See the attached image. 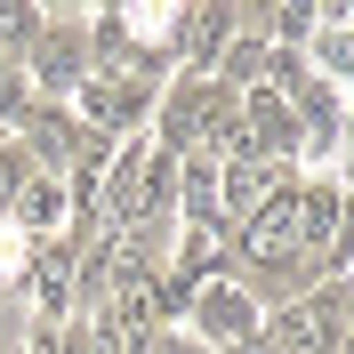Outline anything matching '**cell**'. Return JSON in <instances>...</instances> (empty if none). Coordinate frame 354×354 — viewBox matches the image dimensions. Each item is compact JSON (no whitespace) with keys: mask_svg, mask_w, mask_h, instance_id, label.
<instances>
[{"mask_svg":"<svg viewBox=\"0 0 354 354\" xmlns=\"http://www.w3.org/2000/svg\"><path fill=\"white\" fill-rule=\"evenodd\" d=\"M306 145V129H298V113L274 97L266 81H250L242 88V153H266V161H290Z\"/></svg>","mask_w":354,"mask_h":354,"instance_id":"cell-4","label":"cell"},{"mask_svg":"<svg viewBox=\"0 0 354 354\" xmlns=\"http://www.w3.org/2000/svg\"><path fill=\"white\" fill-rule=\"evenodd\" d=\"M234 32H242V8H234V0H194V8L177 17V57H185V73H209Z\"/></svg>","mask_w":354,"mask_h":354,"instance_id":"cell-5","label":"cell"},{"mask_svg":"<svg viewBox=\"0 0 354 354\" xmlns=\"http://www.w3.org/2000/svg\"><path fill=\"white\" fill-rule=\"evenodd\" d=\"M185 314H194V338H201L209 354H234L242 338H258V298H250L234 274H209V282H194Z\"/></svg>","mask_w":354,"mask_h":354,"instance_id":"cell-2","label":"cell"},{"mask_svg":"<svg viewBox=\"0 0 354 354\" xmlns=\"http://www.w3.org/2000/svg\"><path fill=\"white\" fill-rule=\"evenodd\" d=\"M41 105L32 97V81H24V65L17 57H0V129H24V113Z\"/></svg>","mask_w":354,"mask_h":354,"instance_id":"cell-9","label":"cell"},{"mask_svg":"<svg viewBox=\"0 0 354 354\" xmlns=\"http://www.w3.org/2000/svg\"><path fill=\"white\" fill-rule=\"evenodd\" d=\"M266 48H274V41H266L258 24H242V32H234V41L218 48V65H209V73H218L225 88H250V81L266 73Z\"/></svg>","mask_w":354,"mask_h":354,"instance_id":"cell-8","label":"cell"},{"mask_svg":"<svg viewBox=\"0 0 354 354\" xmlns=\"http://www.w3.org/2000/svg\"><path fill=\"white\" fill-rule=\"evenodd\" d=\"M8 209H17V218H24V225H32V234L48 242V234L65 225V209H73V201H65V177H41V169H32V177H24V194L8 201Z\"/></svg>","mask_w":354,"mask_h":354,"instance_id":"cell-7","label":"cell"},{"mask_svg":"<svg viewBox=\"0 0 354 354\" xmlns=\"http://www.w3.org/2000/svg\"><path fill=\"white\" fill-rule=\"evenodd\" d=\"M338 234H346V194H338L330 177H322V185H298V250L330 258Z\"/></svg>","mask_w":354,"mask_h":354,"instance_id":"cell-6","label":"cell"},{"mask_svg":"<svg viewBox=\"0 0 354 354\" xmlns=\"http://www.w3.org/2000/svg\"><path fill=\"white\" fill-rule=\"evenodd\" d=\"M32 306H41V322H73L81 314V242H65V234L41 242V258H32Z\"/></svg>","mask_w":354,"mask_h":354,"instance_id":"cell-3","label":"cell"},{"mask_svg":"<svg viewBox=\"0 0 354 354\" xmlns=\"http://www.w3.org/2000/svg\"><path fill=\"white\" fill-rule=\"evenodd\" d=\"M32 354H88V322L73 314V322H41L32 330Z\"/></svg>","mask_w":354,"mask_h":354,"instance_id":"cell-10","label":"cell"},{"mask_svg":"<svg viewBox=\"0 0 354 354\" xmlns=\"http://www.w3.org/2000/svg\"><path fill=\"white\" fill-rule=\"evenodd\" d=\"M88 65H97V57H88V24L81 17H48L41 41L24 48V81H32L41 105H65L73 88L88 81Z\"/></svg>","mask_w":354,"mask_h":354,"instance_id":"cell-1","label":"cell"},{"mask_svg":"<svg viewBox=\"0 0 354 354\" xmlns=\"http://www.w3.org/2000/svg\"><path fill=\"white\" fill-rule=\"evenodd\" d=\"M24 177H32V153H24L17 137H0V209L24 194Z\"/></svg>","mask_w":354,"mask_h":354,"instance_id":"cell-11","label":"cell"}]
</instances>
